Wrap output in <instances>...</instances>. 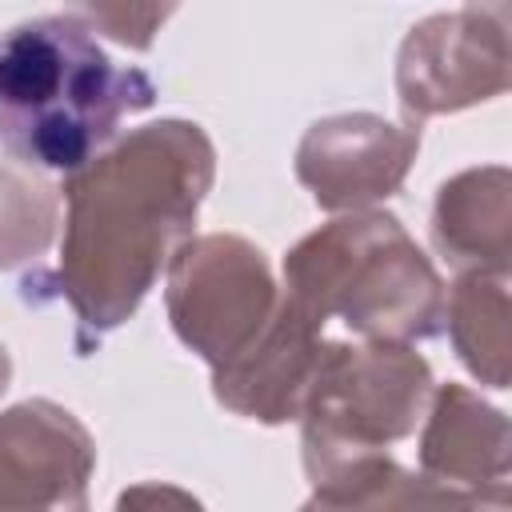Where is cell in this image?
<instances>
[{"mask_svg":"<svg viewBox=\"0 0 512 512\" xmlns=\"http://www.w3.org/2000/svg\"><path fill=\"white\" fill-rule=\"evenodd\" d=\"M216 180V148L196 120H152L64 176V240L52 272L76 316V352L120 328L192 236Z\"/></svg>","mask_w":512,"mask_h":512,"instance_id":"cell-1","label":"cell"},{"mask_svg":"<svg viewBox=\"0 0 512 512\" xmlns=\"http://www.w3.org/2000/svg\"><path fill=\"white\" fill-rule=\"evenodd\" d=\"M156 104L140 68H120L76 16H36L0 36V144L32 168L72 172Z\"/></svg>","mask_w":512,"mask_h":512,"instance_id":"cell-2","label":"cell"},{"mask_svg":"<svg viewBox=\"0 0 512 512\" xmlns=\"http://www.w3.org/2000/svg\"><path fill=\"white\" fill-rule=\"evenodd\" d=\"M284 296L360 340H428L444 324V280L392 212H344L284 256Z\"/></svg>","mask_w":512,"mask_h":512,"instance_id":"cell-3","label":"cell"},{"mask_svg":"<svg viewBox=\"0 0 512 512\" xmlns=\"http://www.w3.org/2000/svg\"><path fill=\"white\" fill-rule=\"evenodd\" d=\"M432 388L428 360L404 340H324L296 416L304 464L412 436Z\"/></svg>","mask_w":512,"mask_h":512,"instance_id":"cell-4","label":"cell"},{"mask_svg":"<svg viewBox=\"0 0 512 512\" xmlns=\"http://www.w3.org/2000/svg\"><path fill=\"white\" fill-rule=\"evenodd\" d=\"M164 272L172 332L212 372L244 356L280 308L268 256L232 232L188 236Z\"/></svg>","mask_w":512,"mask_h":512,"instance_id":"cell-5","label":"cell"},{"mask_svg":"<svg viewBox=\"0 0 512 512\" xmlns=\"http://www.w3.org/2000/svg\"><path fill=\"white\" fill-rule=\"evenodd\" d=\"M508 92V28L500 12L456 8L424 16L396 52V96L408 124L448 116Z\"/></svg>","mask_w":512,"mask_h":512,"instance_id":"cell-6","label":"cell"},{"mask_svg":"<svg viewBox=\"0 0 512 512\" xmlns=\"http://www.w3.org/2000/svg\"><path fill=\"white\" fill-rule=\"evenodd\" d=\"M420 152V124H392L376 112L316 120L296 148V180L324 212L372 208L400 192Z\"/></svg>","mask_w":512,"mask_h":512,"instance_id":"cell-7","label":"cell"},{"mask_svg":"<svg viewBox=\"0 0 512 512\" xmlns=\"http://www.w3.org/2000/svg\"><path fill=\"white\" fill-rule=\"evenodd\" d=\"M96 468L92 432L56 400H20L0 412V508L44 512L88 504Z\"/></svg>","mask_w":512,"mask_h":512,"instance_id":"cell-8","label":"cell"},{"mask_svg":"<svg viewBox=\"0 0 512 512\" xmlns=\"http://www.w3.org/2000/svg\"><path fill=\"white\" fill-rule=\"evenodd\" d=\"M420 476L456 492L468 508L508 504V416L464 384H436L420 432Z\"/></svg>","mask_w":512,"mask_h":512,"instance_id":"cell-9","label":"cell"},{"mask_svg":"<svg viewBox=\"0 0 512 512\" xmlns=\"http://www.w3.org/2000/svg\"><path fill=\"white\" fill-rule=\"evenodd\" d=\"M320 348H324V324L312 320L280 288V308L264 328V336L244 356L212 372V396L220 408L244 420L288 424L300 416Z\"/></svg>","mask_w":512,"mask_h":512,"instance_id":"cell-10","label":"cell"},{"mask_svg":"<svg viewBox=\"0 0 512 512\" xmlns=\"http://www.w3.org/2000/svg\"><path fill=\"white\" fill-rule=\"evenodd\" d=\"M432 244L456 272L512 268V172L504 164L464 168L440 184Z\"/></svg>","mask_w":512,"mask_h":512,"instance_id":"cell-11","label":"cell"},{"mask_svg":"<svg viewBox=\"0 0 512 512\" xmlns=\"http://www.w3.org/2000/svg\"><path fill=\"white\" fill-rule=\"evenodd\" d=\"M312 496L304 508H420V504H452L468 508L456 492L436 488L428 476L400 468L384 448L344 452L316 464H304Z\"/></svg>","mask_w":512,"mask_h":512,"instance_id":"cell-12","label":"cell"},{"mask_svg":"<svg viewBox=\"0 0 512 512\" xmlns=\"http://www.w3.org/2000/svg\"><path fill=\"white\" fill-rule=\"evenodd\" d=\"M444 324L460 364L488 388H508V272H460L444 292Z\"/></svg>","mask_w":512,"mask_h":512,"instance_id":"cell-13","label":"cell"},{"mask_svg":"<svg viewBox=\"0 0 512 512\" xmlns=\"http://www.w3.org/2000/svg\"><path fill=\"white\" fill-rule=\"evenodd\" d=\"M60 224V192L16 156H0V272L48 252Z\"/></svg>","mask_w":512,"mask_h":512,"instance_id":"cell-14","label":"cell"},{"mask_svg":"<svg viewBox=\"0 0 512 512\" xmlns=\"http://www.w3.org/2000/svg\"><path fill=\"white\" fill-rule=\"evenodd\" d=\"M68 4L84 16L88 28L132 52H148L156 32L180 8V0H68Z\"/></svg>","mask_w":512,"mask_h":512,"instance_id":"cell-15","label":"cell"},{"mask_svg":"<svg viewBox=\"0 0 512 512\" xmlns=\"http://www.w3.org/2000/svg\"><path fill=\"white\" fill-rule=\"evenodd\" d=\"M120 508H132V504H196V496H188V492H176V488H156V484H140V488H132V492H124L120 500H116Z\"/></svg>","mask_w":512,"mask_h":512,"instance_id":"cell-16","label":"cell"},{"mask_svg":"<svg viewBox=\"0 0 512 512\" xmlns=\"http://www.w3.org/2000/svg\"><path fill=\"white\" fill-rule=\"evenodd\" d=\"M8 384H12V356H8V348L0 344V396L8 392Z\"/></svg>","mask_w":512,"mask_h":512,"instance_id":"cell-17","label":"cell"}]
</instances>
